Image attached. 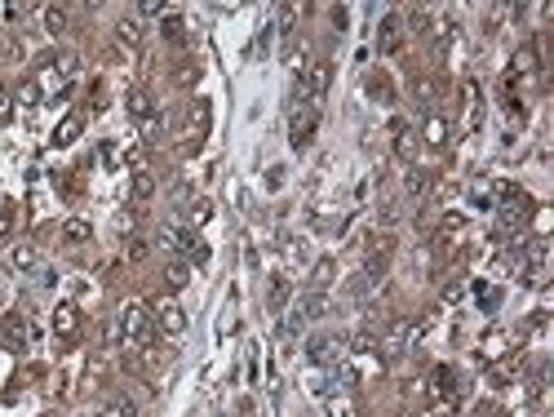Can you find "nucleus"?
<instances>
[{"mask_svg": "<svg viewBox=\"0 0 554 417\" xmlns=\"http://www.w3.org/2000/svg\"><path fill=\"white\" fill-rule=\"evenodd\" d=\"M120 333H125V346H133V351H142L146 342H156V329H151V311L142 302H129L120 315Z\"/></svg>", "mask_w": 554, "mask_h": 417, "instance_id": "nucleus-1", "label": "nucleus"}, {"mask_svg": "<svg viewBox=\"0 0 554 417\" xmlns=\"http://www.w3.org/2000/svg\"><path fill=\"white\" fill-rule=\"evenodd\" d=\"M297 85H301V93H306V103H320V98L328 93V85H333V62H328V58L311 62V67H306V76H301Z\"/></svg>", "mask_w": 554, "mask_h": 417, "instance_id": "nucleus-2", "label": "nucleus"}, {"mask_svg": "<svg viewBox=\"0 0 554 417\" xmlns=\"http://www.w3.org/2000/svg\"><path fill=\"white\" fill-rule=\"evenodd\" d=\"M151 315H156V324H160L164 333H173V338L187 329V311H182L173 297H156V302H151Z\"/></svg>", "mask_w": 554, "mask_h": 417, "instance_id": "nucleus-3", "label": "nucleus"}, {"mask_svg": "<svg viewBox=\"0 0 554 417\" xmlns=\"http://www.w3.org/2000/svg\"><path fill=\"white\" fill-rule=\"evenodd\" d=\"M315 138V111H306V107H293V133H289V142L297 147V152H301V147H306Z\"/></svg>", "mask_w": 554, "mask_h": 417, "instance_id": "nucleus-4", "label": "nucleus"}, {"mask_svg": "<svg viewBox=\"0 0 554 417\" xmlns=\"http://www.w3.org/2000/svg\"><path fill=\"white\" fill-rule=\"evenodd\" d=\"M430 187H434V178H430L426 169H408V178H404V195L412 200V205H422V200L430 195Z\"/></svg>", "mask_w": 554, "mask_h": 417, "instance_id": "nucleus-5", "label": "nucleus"}, {"mask_svg": "<svg viewBox=\"0 0 554 417\" xmlns=\"http://www.w3.org/2000/svg\"><path fill=\"white\" fill-rule=\"evenodd\" d=\"M40 266V249L36 244H18L9 253V271H18V275H27V271H36Z\"/></svg>", "mask_w": 554, "mask_h": 417, "instance_id": "nucleus-6", "label": "nucleus"}, {"mask_svg": "<svg viewBox=\"0 0 554 417\" xmlns=\"http://www.w3.org/2000/svg\"><path fill=\"white\" fill-rule=\"evenodd\" d=\"M23 338H27V324L18 320V315H5V320H0V346L18 351V346H23Z\"/></svg>", "mask_w": 554, "mask_h": 417, "instance_id": "nucleus-7", "label": "nucleus"}, {"mask_svg": "<svg viewBox=\"0 0 554 417\" xmlns=\"http://www.w3.org/2000/svg\"><path fill=\"white\" fill-rule=\"evenodd\" d=\"M306 355L315 360V364H333L342 355V342L337 338H311V346H306Z\"/></svg>", "mask_w": 554, "mask_h": 417, "instance_id": "nucleus-8", "label": "nucleus"}, {"mask_svg": "<svg viewBox=\"0 0 554 417\" xmlns=\"http://www.w3.org/2000/svg\"><path fill=\"white\" fill-rule=\"evenodd\" d=\"M399 40H404V23H399V13L381 23V54H399Z\"/></svg>", "mask_w": 554, "mask_h": 417, "instance_id": "nucleus-9", "label": "nucleus"}, {"mask_svg": "<svg viewBox=\"0 0 554 417\" xmlns=\"http://www.w3.org/2000/svg\"><path fill=\"white\" fill-rule=\"evenodd\" d=\"M76 329H80V315H76V307H71V302H62V307L54 311V333H58V338H71Z\"/></svg>", "mask_w": 554, "mask_h": 417, "instance_id": "nucleus-10", "label": "nucleus"}, {"mask_svg": "<svg viewBox=\"0 0 554 417\" xmlns=\"http://www.w3.org/2000/svg\"><path fill=\"white\" fill-rule=\"evenodd\" d=\"M98 417H138V404H133L129 395H111L107 404H103V413Z\"/></svg>", "mask_w": 554, "mask_h": 417, "instance_id": "nucleus-11", "label": "nucleus"}, {"mask_svg": "<svg viewBox=\"0 0 554 417\" xmlns=\"http://www.w3.org/2000/svg\"><path fill=\"white\" fill-rule=\"evenodd\" d=\"M297 311H301V320H320V315H324V311H328V297H324V293H315V289H311V293H306V297H301V307H297Z\"/></svg>", "mask_w": 554, "mask_h": 417, "instance_id": "nucleus-12", "label": "nucleus"}, {"mask_svg": "<svg viewBox=\"0 0 554 417\" xmlns=\"http://www.w3.org/2000/svg\"><path fill=\"white\" fill-rule=\"evenodd\" d=\"M289 297H293V285L279 275L275 285H271V293H266V307H271V311H284V307H289Z\"/></svg>", "mask_w": 554, "mask_h": 417, "instance_id": "nucleus-13", "label": "nucleus"}, {"mask_svg": "<svg viewBox=\"0 0 554 417\" xmlns=\"http://www.w3.org/2000/svg\"><path fill=\"white\" fill-rule=\"evenodd\" d=\"M40 18H45V31H49V36H62V31H67V9H62V5H45Z\"/></svg>", "mask_w": 554, "mask_h": 417, "instance_id": "nucleus-14", "label": "nucleus"}, {"mask_svg": "<svg viewBox=\"0 0 554 417\" xmlns=\"http://www.w3.org/2000/svg\"><path fill=\"white\" fill-rule=\"evenodd\" d=\"M115 36H120V45L138 49V40H142V23H138V18H120V23H115Z\"/></svg>", "mask_w": 554, "mask_h": 417, "instance_id": "nucleus-15", "label": "nucleus"}, {"mask_svg": "<svg viewBox=\"0 0 554 417\" xmlns=\"http://www.w3.org/2000/svg\"><path fill=\"white\" fill-rule=\"evenodd\" d=\"M129 115H138V120H146V115H156V103H151V93H146V89L129 93Z\"/></svg>", "mask_w": 554, "mask_h": 417, "instance_id": "nucleus-16", "label": "nucleus"}, {"mask_svg": "<svg viewBox=\"0 0 554 417\" xmlns=\"http://www.w3.org/2000/svg\"><path fill=\"white\" fill-rule=\"evenodd\" d=\"M76 133H80V115H67V120L58 125V133H54V147H71Z\"/></svg>", "mask_w": 554, "mask_h": 417, "instance_id": "nucleus-17", "label": "nucleus"}, {"mask_svg": "<svg viewBox=\"0 0 554 417\" xmlns=\"http://www.w3.org/2000/svg\"><path fill=\"white\" fill-rule=\"evenodd\" d=\"M62 236H67V244H85V240L93 236V231H89V222H85V218H71V222L62 227Z\"/></svg>", "mask_w": 554, "mask_h": 417, "instance_id": "nucleus-18", "label": "nucleus"}, {"mask_svg": "<svg viewBox=\"0 0 554 417\" xmlns=\"http://www.w3.org/2000/svg\"><path fill=\"white\" fill-rule=\"evenodd\" d=\"M169 289H187L191 285V262H169Z\"/></svg>", "mask_w": 554, "mask_h": 417, "instance_id": "nucleus-19", "label": "nucleus"}, {"mask_svg": "<svg viewBox=\"0 0 554 417\" xmlns=\"http://www.w3.org/2000/svg\"><path fill=\"white\" fill-rule=\"evenodd\" d=\"M426 142L430 147H444L448 142V125L439 120V115H430V120H426Z\"/></svg>", "mask_w": 554, "mask_h": 417, "instance_id": "nucleus-20", "label": "nucleus"}, {"mask_svg": "<svg viewBox=\"0 0 554 417\" xmlns=\"http://www.w3.org/2000/svg\"><path fill=\"white\" fill-rule=\"evenodd\" d=\"M160 31H164V36H169L173 45H182V40H187V23H182L178 13H169V18H164V27H160Z\"/></svg>", "mask_w": 554, "mask_h": 417, "instance_id": "nucleus-21", "label": "nucleus"}, {"mask_svg": "<svg viewBox=\"0 0 554 417\" xmlns=\"http://www.w3.org/2000/svg\"><path fill=\"white\" fill-rule=\"evenodd\" d=\"M129 191H133V200H151V195H156V178H151V173H138Z\"/></svg>", "mask_w": 554, "mask_h": 417, "instance_id": "nucleus-22", "label": "nucleus"}, {"mask_svg": "<svg viewBox=\"0 0 554 417\" xmlns=\"http://www.w3.org/2000/svg\"><path fill=\"white\" fill-rule=\"evenodd\" d=\"M275 18H279V31H284V36H293V23H297V5H279V9H275Z\"/></svg>", "mask_w": 554, "mask_h": 417, "instance_id": "nucleus-23", "label": "nucleus"}, {"mask_svg": "<svg viewBox=\"0 0 554 417\" xmlns=\"http://www.w3.org/2000/svg\"><path fill=\"white\" fill-rule=\"evenodd\" d=\"M328 280H333V258H320L315 262V293H324Z\"/></svg>", "mask_w": 554, "mask_h": 417, "instance_id": "nucleus-24", "label": "nucleus"}, {"mask_svg": "<svg viewBox=\"0 0 554 417\" xmlns=\"http://www.w3.org/2000/svg\"><path fill=\"white\" fill-rule=\"evenodd\" d=\"M18 98H23V107H36V103H40V89H36V80H27V85L18 89Z\"/></svg>", "mask_w": 554, "mask_h": 417, "instance_id": "nucleus-25", "label": "nucleus"}, {"mask_svg": "<svg viewBox=\"0 0 554 417\" xmlns=\"http://www.w3.org/2000/svg\"><path fill=\"white\" fill-rule=\"evenodd\" d=\"M9 231H13V209H0V244L9 240Z\"/></svg>", "mask_w": 554, "mask_h": 417, "instance_id": "nucleus-26", "label": "nucleus"}, {"mask_svg": "<svg viewBox=\"0 0 554 417\" xmlns=\"http://www.w3.org/2000/svg\"><path fill=\"white\" fill-rule=\"evenodd\" d=\"M395 147H399V156H408V152H412V133H408V129H399V138H395Z\"/></svg>", "mask_w": 554, "mask_h": 417, "instance_id": "nucleus-27", "label": "nucleus"}, {"mask_svg": "<svg viewBox=\"0 0 554 417\" xmlns=\"http://www.w3.org/2000/svg\"><path fill=\"white\" fill-rule=\"evenodd\" d=\"M138 13H142V18H160L164 5H156V0H151V5H138Z\"/></svg>", "mask_w": 554, "mask_h": 417, "instance_id": "nucleus-28", "label": "nucleus"}, {"mask_svg": "<svg viewBox=\"0 0 554 417\" xmlns=\"http://www.w3.org/2000/svg\"><path fill=\"white\" fill-rule=\"evenodd\" d=\"M381 222H386V227L399 222V209H395V205H386V209H381Z\"/></svg>", "mask_w": 554, "mask_h": 417, "instance_id": "nucleus-29", "label": "nucleus"}, {"mask_svg": "<svg viewBox=\"0 0 554 417\" xmlns=\"http://www.w3.org/2000/svg\"><path fill=\"white\" fill-rule=\"evenodd\" d=\"M129 258H133V262L146 258V244H142V240H133V244H129Z\"/></svg>", "mask_w": 554, "mask_h": 417, "instance_id": "nucleus-30", "label": "nucleus"}, {"mask_svg": "<svg viewBox=\"0 0 554 417\" xmlns=\"http://www.w3.org/2000/svg\"><path fill=\"white\" fill-rule=\"evenodd\" d=\"M23 18V5H5V23H18Z\"/></svg>", "mask_w": 554, "mask_h": 417, "instance_id": "nucleus-31", "label": "nucleus"}, {"mask_svg": "<svg viewBox=\"0 0 554 417\" xmlns=\"http://www.w3.org/2000/svg\"><path fill=\"white\" fill-rule=\"evenodd\" d=\"M5 115H9V98L0 93V120H5Z\"/></svg>", "mask_w": 554, "mask_h": 417, "instance_id": "nucleus-32", "label": "nucleus"}, {"mask_svg": "<svg viewBox=\"0 0 554 417\" xmlns=\"http://www.w3.org/2000/svg\"><path fill=\"white\" fill-rule=\"evenodd\" d=\"M497 417H510V413H497Z\"/></svg>", "mask_w": 554, "mask_h": 417, "instance_id": "nucleus-33", "label": "nucleus"}]
</instances>
